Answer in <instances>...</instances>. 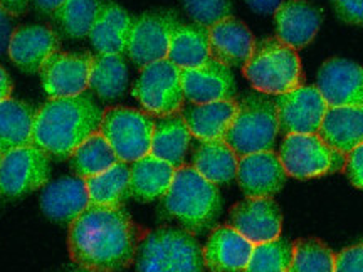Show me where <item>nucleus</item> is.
Returning <instances> with one entry per match:
<instances>
[{"label":"nucleus","instance_id":"1","mask_svg":"<svg viewBox=\"0 0 363 272\" xmlns=\"http://www.w3.org/2000/svg\"><path fill=\"white\" fill-rule=\"evenodd\" d=\"M145 230L123 207L89 205L69 224L67 247L76 264L93 272H118L131 266Z\"/></svg>","mask_w":363,"mask_h":272},{"label":"nucleus","instance_id":"2","mask_svg":"<svg viewBox=\"0 0 363 272\" xmlns=\"http://www.w3.org/2000/svg\"><path fill=\"white\" fill-rule=\"evenodd\" d=\"M103 110L89 93L51 98L38 110L33 144L49 157L65 160L101 128Z\"/></svg>","mask_w":363,"mask_h":272},{"label":"nucleus","instance_id":"3","mask_svg":"<svg viewBox=\"0 0 363 272\" xmlns=\"http://www.w3.org/2000/svg\"><path fill=\"white\" fill-rule=\"evenodd\" d=\"M162 210L190 234H203L219 219L220 192L192 165H184L177 169L169 192L162 198Z\"/></svg>","mask_w":363,"mask_h":272},{"label":"nucleus","instance_id":"4","mask_svg":"<svg viewBox=\"0 0 363 272\" xmlns=\"http://www.w3.org/2000/svg\"><path fill=\"white\" fill-rule=\"evenodd\" d=\"M135 266L138 272H203V251L185 229L158 227L145 230L138 249Z\"/></svg>","mask_w":363,"mask_h":272},{"label":"nucleus","instance_id":"5","mask_svg":"<svg viewBox=\"0 0 363 272\" xmlns=\"http://www.w3.org/2000/svg\"><path fill=\"white\" fill-rule=\"evenodd\" d=\"M242 72L257 93L274 96L301 88L305 83L298 51L281 42L278 38L256 42Z\"/></svg>","mask_w":363,"mask_h":272},{"label":"nucleus","instance_id":"6","mask_svg":"<svg viewBox=\"0 0 363 272\" xmlns=\"http://www.w3.org/2000/svg\"><path fill=\"white\" fill-rule=\"evenodd\" d=\"M269 94L247 93L238 101V111L224 142L240 157L272 149L279 133L276 104Z\"/></svg>","mask_w":363,"mask_h":272},{"label":"nucleus","instance_id":"7","mask_svg":"<svg viewBox=\"0 0 363 272\" xmlns=\"http://www.w3.org/2000/svg\"><path fill=\"white\" fill-rule=\"evenodd\" d=\"M155 120L147 111L115 106L103 113L99 133L110 143L118 160L133 163L150 155Z\"/></svg>","mask_w":363,"mask_h":272},{"label":"nucleus","instance_id":"8","mask_svg":"<svg viewBox=\"0 0 363 272\" xmlns=\"http://www.w3.org/2000/svg\"><path fill=\"white\" fill-rule=\"evenodd\" d=\"M278 155L288 176L298 180L338 174L347 162V155L328 147L320 135H286Z\"/></svg>","mask_w":363,"mask_h":272},{"label":"nucleus","instance_id":"9","mask_svg":"<svg viewBox=\"0 0 363 272\" xmlns=\"http://www.w3.org/2000/svg\"><path fill=\"white\" fill-rule=\"evenodd\" d=\"M131 93L145 111L155 116L179 113L185 101L180 69L169 59L142 67Z\"/></svg>","mask_w":363,"mask_h":272},{"label":"nucleus","instance_id":"10","mask_svg":"<svg viewBox=\"0 0 363 272\" xmlns=\"http://www.w3.org/2000/svg\"><path fill=\"white\" fill-rule=\"evenodd\" d=\"M51 180V157L35 144L13 148L0 160V197L17 198Z\"/></svg>","mask_w":363,"mask_h":272},{"label":"nucleus","instance_id":"11","mask_svg":"<svg viewBox=\"0 0 363 272\" xmlns=\"http://www.w3.org/2000/svg\"><path fill=\"white\" fill-rule=\"evenodd\" d=\"M283 135H318L328 110L316 86H301L274 99Z\"/></svg>","mask_w":363,"mask_h":272},{"label":"nucleus","instance_id":"12","mask_svg":"<svg viewBox=\"0 0 363 272\" xmlns=\"http://www.w3.org/2000/svg\"><path fill=\"white\" fill-rule=\"evenodd\" d=\"M177 24L179 21L174 13L152 12L136 17L131 24L126 54L138 67L167 59Z\"/></svg>","mask_w":363,"mask_h":272},{"label":"nucleus","instance_id":"13","mask_svg":"<svg viewBox=\"0 0 363 272\" xmlns=\"http://www.w3.org/2000/svg\"><path fill=\"white\" fill-rule=\"evenodd\" d=\"M93 56L89 54L56 52L40 67V81L49 98H69L86 93Z\"/></svg>","mask_w":363,"mask_h":272},{"label":"nucleus","instance_id":"14","mask_svg":"<svg viewBox=\"0 0 363 272\" xmlns=\"http://www.w3.org/2000/svg\"><path fill=\"white\" fill-rule=\"evenodd\" d=\"M316 88L328 108L363 106V66L343 57H331L320 67Z\"/></svg>","mask_w":363,"mask_h":272},{"label":"nucleus","instance_id":"15","mask_svg":"<svg viewBox=\"0 0 363 272\" xmlns=\"http://www.w3.org/2000/svg\"><path fill=\"white\" fill-rule=\"evenodd\" d=\"M229 225L257 246L281 237L283 215L272 198H246L230 208Z\"/></svg>","mask_w":363,"mask_h":272},{"label":"nucleus","instance_id":"16","mask_svg":"<svg viewBox=\"0 0 363 272\" xmlns=\"http://www.w3.org/2000/svg\"><path fill=\"white\" fill-rule=\"evenodd\" d=\"M235 178L247 198H272L284 187L288 174L278 153L266 149L240 157Z\"/></svg>","mask_w":363,"mask_h":272},{"label":"nucleus","instance_id":"17","mask_svg":"<svg viewBox=\"0 0 363 272\" xmlns=\"http://www.w3.org/2000/svg\"><path fill=\"white\" fill-rule=\"evenodd\" d=\"M180 79L185 99L194 104L234 99L238 91L230 67L212 57L199 67L180 69Z\"/></svg>","mask_w":363,"mask_h":272},{"label":"nucleus","instance_id":"18","mask_svg":"<svg viewBox=\"0 0 363 272\" xmlns=\"http://www.w3.org/2000/svg\"><path fill=\"white\" fill-rule=\"evenodd\" d=\"M254 244L234 227L219 225L212 229L206 246L203 262L211 272H246Z\"/></svg>","mask_w":363,"mask_h":272},{"label":"nucleus","instance_id":"19","mask_svg":"<svg viewBox=\"0 0 363 272\" xmlns=\"http://www.w3.org/2000/svg\"><path fill=\"white\" fill-rule=\"evenodd\" d=\"M321 11L308 0H283L274 12L276 34L294 51L306 47L320 30Z\"/></svg>","mask_w":363,"mask_h":272},{"label":"nucleus","instance_id":"20","mask_svg":"<svg viewBox=\"0 0 363 272\" xmlns=\"http://www.w3.org/2000/svg\"><path fill=\"white\" fill-rule=\"evenodd\" d=\"M59 51V38L44 26H22L13 30L9 57L24 72H39L44 62Z\"/></svg>","mask_w":363,"mask_h":272},{"label":"nucleus","instance_id":"21","mask_svg":"<svg viewBox=\"0 0 363 272\" xmlns=\"http://www.w3.org/2000/svg\"><path fill=\"white\" fill-rule=\"evenodd\" d=\"M208 42L211 57L229 67H244L256 47V39L247 26L233 16L208 29Z\"/></svg>","mask_w":363,"mask_h":272},{"label":"nucleus","instance_id":"22","mask_svg":"<svg viewBox=\"0 0 363 272\" xmlns=\"http://www.w3.org/2000/svg\"><path fill=\"white\" fill-rule=\"evenodd\" d=\"M91 205L84 178H61L48 183L40 195V208L51 220L72 224Z\"/></svg>","mask_w":363,"mask_h":272},{"label":"nucleus","instance_id":"23","mask_svg":"<svg viewBox=\"0 0 363 272\" xmlns=\"http://www.w3.org/2000/svg\"><path fill=\"white\" fill-rule=\"evenodd\" d=\"M238 101L225 99V101H212L203 104H189L180 110L187 123L190 135L199 142H212V140H224V136L233 123Z\"/></svg>","mask_w":363,"mask_h":272},{"label":"nucleus","instance_id":"24","mask_svg":"<svg viewBox=\"0 0 363 272\" xmlns=\"http://www.w3.org/2000/svg\"><path fill=\"white\" fill-rule=\"evenodd\" d=\"M318 135L328 147L348 155L363 143V106L328 108Z\"/></svg>","mask_w":363,"mask_h":272},{"label":"nucleus","instance_id":"25","mask_svg":"<svg viewBox=\"0 0 363 272\" xmlns=\"http://www.w3.org/2000/svg\"><path fill=\"white\" fill-rule=\"evenodd\" d=\"M175 171V166L153 155L133 162L130 169V197L140 202L163 198L174 181Z\"/></svg>","mask_w":363,"mask_h":272},{"label":"nucleus","instance_id":"26","mask_svg":"<svg viewBox=\"0 0 363 272\" xmlns=\"http://www.w3.org/2000/svg\"><path fill=\"white\" fill-rule=\"evenodd\" d=\"M190 140H192V135L180 111L169 116H160L155 121L150 155L170 163L175 169H180L185 163Z\"/></svg>","mask_w":363,"mask_h":272},{"label":"nucleus","instance_id":"27","mask_svg":"<svg viewBox=\"0 0 363 272\" xmlns=\"http://www.w3.org/2000/svg\"><path fill=\"white\" fill-rule=\"evenodd\" d=\"M131 24L130 13L116 4H103L98 19L88 38L98 54H123L126 52Z\"/></svg>","mask_w":363,"mask_h":272},{"label":"nucleus","instance_id":"28","mask_svg":"<svg viewBox=\"0 0 363 272\" xmlns=\"http://www.w3.org/2000/svg\"><path fill=\"white\" fill-rule=\"evenodd\" d=\"M38 110L19 99L0 101V152L33 144V130Z\"/></svg>","mask_w":363,"mask_h":272},{"label":"nucleus","instance_id":"29","mask_svg":"<svg viewBox=\"0 0 363 272\" xmlns=\"http://www.w3.org/2000/svg\"><path fill=\"white\" fill-rule=\"evenodd\" d=\"M239 157L224 140L199 142L192 152V166L214 185L229 183L238 175Z\"/></svg>","mask_w":363,"mask_h":272},{"label":"nucleus","instance_id":"30","mask_svg":"<svg viewBox=\"0 0 363 272\" xmlns=\"http://www.w3.org/2000/svg\"><path fill=\"white\" fill-rule=\"evenodd\" d=\"M169 61L179 69L199 67L211 59V42H208V29L199 24H177L172 33Z\"/></svg>","mask_w":363,"mask_h":272},{"label":"nucleus","instance_id":"31","mask_svg":"<svg viewBox=\"0 0 363 272\" xmlns=\"http://www.w3.org/2000/svg\"><path fill=\"white\" fill-rule=\"evenodd\" d=\"M128 86V67L121 54L93 56L89 72V88L104 101L123 96Z\"/></svg>","mask_w":363,"mask_h":272},{"label":"nucleus","instance_id":"32","mask_svg":"<svg viewBox=\"0 0 363 272\" xmlns=\"http://www.w3.org/2000/svg\"><path fill=\"white\" fill-rule=\"evenodd\" d=\"M91 205L121 207L130 197V166L118 162L103 174L86 178Z\"/></svg>","mask_w":363,"mask_h":272},{"label":"nucleus","instance_id":"33","mask_svg":"<svg viewBox=\"0 0 363 272\" xmlns=\"http://www.w3.org/2000/svg\"><path fill=\"white\" fill-rule=\"evenodd\" d=\"M72 174L79 178H89V176H96L103 174L104 170L111 169L115 163H118L116 153L113 152L110 143L106 138L99 133L89 136L81 147L76 149L69 157Z\"/></svg>","mask_w":363,"mask_h":272},{"label":"nucleus","instance_id":"34","mask_svg":"<svg viewBox=\"0 0 363 272\" xmlns=\"http://www.w3.org/2000/svg\"><path fill=\"white\" fill-rule=\"evenodd\" d=\"M101 6V0H65L52 13V21L67 38L83 39L93 29Z\"/></svg>","mask_w":363,"mask_h":272},{"label":"nucleus","instance_id":"35","mask_svg":"<svg viewBox=\"0 0 363 272\" xmlns=\"http://www.w3.org/2000/svg\"><path fill=\"white\" fill-rule=\"evenodd\" d=\"M294 244L286 239H274L254 246L246 272H288L293 264Z\"/></svg>","mask_w":363,"mask_h":272},{"label":"nucleus","instance_id":"36","mask_svg":"<svg viewBox=\"0 0 363 272\" xmlns=\"http://www.w3.org/2000/svg\"><path fill=\"white\" fill-rule=\"evenodd\" d=\"M335 254L320 239H301L294 242L293 264L288 272H333Z\"/></svg>","mask_w":363,"mask_h":272},{"label":"nucleus","instance_id":"37","mask_svg":"<svg viewBox=\"0 0 363 272\" xmlns=\"http://www.w3.org/2000/svg\"><path fill=\"white\" fill-rule=\"evenodd\" d=\"M185 12L195 21V24L211 29L217 22L227 19L233 13L230 0H182Z\"/></svg>","mask_w":363,"mask_h":272},{"label":"nucleus","instance_id":"38","mask_svg":"<svg viewBox=\"0 0 363 272\" xmlns=\"http://www.w3.org/2000/svg\"><path fill=\"white\" fill-rule=\"evenodd\" d=\"M333 272H363V242L335 254Z\"/></svg>","mask_w":363,"mask_h":272},{"label":"nucleus","instance_id":"39","mask_svg":"<svg viewBox=\"0 0 363 272\" xmlns=\"http://www.w3.org/2000/svg\"><path fill=\"white\" fill-rule=\"evenodd\" d=\"M338 19L352 26H363V0H331Z\"/></svg>","mask_w":363,"mask_h":272},{"label":"nucleus","instance_id":"40","mask_svg":"<svg viewBox=\"0 0 363 272\" xmlns=\"http://www.w3.org/2000/svg\"><path fill=\"white\" fill-rule=\"evenodd\" d=\"M343 170L353 187L363 190V143L348 153Z\"/></svg>","mask_w":363,"mask_h":272},{"label":"nucleus","instance_id":"41","mask_svg":"<svg viewBox=\"0 0 363 272\" xmlns=\"http://www.w3.org/2000/svg\"><path fill=\"white\" fill-rule=\"evenodd\" d=\"M13 30H16L13 17L0 6V56L9 49V42H11Z\"/></svg>","mask_w":363,"mask_h":272},{"label":"nucleus","instance_id":"42","mask_svg":"<svg viewBox=\"0 0 363 272\" xmlns=\"http://www.w3.org/2000/svg\"><path fill=\"white\" fill-rule=\"evenodd\" d=\"M246 2L252 12L264 13V16L272 13V16H274V12L278 11V7L281 6L283 0H246Z\"/></svg>","mask_w":363,"mask_h":272},{"label":"nucleus","instance_id":"43","mask_svg":"<svg viewBox=\"0 0 363 272\" xmlns=\"http://www.w3.org/2000/svg\"><path fill=\"white\" fill-rule=\"evenodd\" d=\"M0 6L4 11H7L12 17H19L27 11L29 0H0Z\"/></svg>","mask_w":363,"mask_h":272},{"label":"nucleus","instance_id":"44","mask_svg":"<svg viewBox=\"0 0 363 272\" xmlns=\"http://www.w3.org/2000/svg\"><path fill=\"white\" fill-rule=\"evenodd\" d=\"M33 2L34 7L38 8L40 13H44V16H52V13L65 4V0H33Z\"/></svg>","mask_w":363,"mask_h":272},{"label":"nucleus","instance_id":"45","mask_svg":"<svg viewBox=\"0 0 363 272\" xmlns=\"http://www.w3.org/2000/svg\"><path fill=\"white\" fill-rule=\"evenodd\" d=\"M12 89H13V84H12L11 76H9V72L0 66V101L11 98Z\"/></svg>","mask_w":363,"mask_h":272},{"label":"nucleus","instance_id":"46","mask_svg":"<svg viewBox=\"0 0 363 272\" xmlns=\"http://www.w3.org/2000/svg\"><path fill=\"white\" fill-rule=\"evenodd\" d=\"M67 272H93V271H89V269H84V267H76V269H69Z\"/></svg>","mask_w":363,"mask_h":272},{"label":"nucleus","instance_id":"47","mask_svg":"<svg viewBox=\"0 0 363 272\" xmlns=\"http://www.w3.org/2000/svg\"><path fill=\"white\" fill-rule=\"evenodd\" d=\"M2 155H4V153H2V152H0V160H2Z\"/></svg>","mask_w":363,"mask_h":272}]
</instances>
